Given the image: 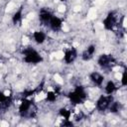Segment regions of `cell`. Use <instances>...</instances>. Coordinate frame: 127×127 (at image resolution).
Segmentation results:
<instances>
[{
	"instance_id": "cell-1",
	"label": "cell",
	"mask_w": 127,
	"mask_h": 127,
	"mask_svg": "<svg viewBox=\"0 0 127 127\" xmlns=\"http://www.w3.org/2000/svg\"><path fill=\"white\" fill-rule=\"evenodd\" d=\"M87 96L88 95H87V92H86L85 88L81 85L75 86L73 90H71L67 93V98H68L69 102L74 106L83 104L86 101Z\"/></svg>"
},
{
	"instance_id": "cell-2",
	"label": "cell",
	"mask_w": 127,
	"mask_h": 127,
	"mask_svg": "<svg viewBox=\"0 0 127 127\" xmlns=\"http://www.w3.org/2000/svg\"><path fill=\"white\" fill-rule=\"evenodd\" d=\"M18 112L22 118H34L36 116V107L30 98H23L19 104Z\"/></svg>"
},
{
	"instance_id": "cell-3",
	"label": "cell",
	"mask_w": 127,
	"mask_h": 127,
	"mask_svg": "<svg viewBox=\"0 0 127 127\" xmlns=\"http://www.w3.org/2000/svg\"><path fill=\"white\" fill-rule=\"evenodd\" d=\"M22 55H23L24 63L29 64H38L43 63V61H44L41 54L32 47L25 48L22 51Z\"/></svg>"
},
{
	"instance_id": "cell-4",
	"label": "cell",
	"mask_w": 127,
	"mask_h": 127,
	"mask_svg": "<svg viewBox=\"0 0 127 127\" xmlns=\"http://www.w3.org/2000/svg\"><path fill=\"white\" fill-rule=\"evenodd\" d=\"M97 64L104 70H110L116 64V59L111 54H101L97 59Z\"/></svg>"
},
{
	"instance_id": "cell-5",
	"label": "cell",
	"mask_w": 127,
	"mask_h": 127,
	"mask_svg": "<svg viewBox=\"0 0 127 127\" xmlns=\"http://www.w3.org/2000/svg\"><path fill=\"white\" fill-rule=\"evenodd\" d=\"M114 97L113 94H106V95H100L96 102H95V108L97 111L99 112H104L106 110H108L110 104L113 102Z\"/></svg>"
},
{
	"instance_id": "cell-6",
	"label": "cell",
	"mask_w": 127,
	"mask_h": 127,
	"mask_svg": "<svg viewBox=\"0 0 127 127\" xmlns=\"http://www.w3.org/2000/svg\"><path fill=\"white\" fill-rule=\"evenodd\" d=\"M117 23H118V17L115 11H109L105 16V18L102 20L103 28L106 31H113L114 28L117 26Z\"/></svg>"
},
{
	"instance_id": "cell-7",
	"label": "cell",
	"mask_w": 127,
	"mask_h": 127,
	"mask_svg": "<svg viewBox=\"0 0 127 127\" xmlns=\"http://www.w3.org/2000/svg\"><path fill=\"white\" fill-rule=\"evenodd\" d=\"M78 54H77V50L74 48V47H70L66 50H64V61L66 64H72L76 58H77Z\"/></svg>"
},
{
	"instance_id": "cell-8",
	"label": "cell",
	"mask_w": 127,
	"mask_h": 127,
	"mask_svg": "<svg viewBox=\"0 0 127 127\" xmlns=\"http://www.w3.org/2000/svg\"><path fill=\"white\" fill-rule=\"evenodd\" d=\"M48 25H49V27H50V29H51L52 31H54V32H59V31H61L62 28H63V20H62L60 17L53 15V16L51 17V20H50V22H49Z\"/></svg>"
},
{
	"instance_id": "cell-9",
	"label": "cell",
	"mask_w": 127,
	"mask_h": 127,
	"mask_svg": "<svg viewBox=\"0 0 127 127\" xmlns=\"http://www.w3.org/2000/svg\"><path fill=\"white\" fill-rule=\"evenodd\" d=\"M89 79L92 82L93 85L97 86V87H101L103 82H104V76L98 72V71H92L89 73Z\"/></svg>"
},
{
	"instance_id": "cell-10",
	"label": "cell",
	"mask_w": 127,
	"mask_h": 127,
	"mask_svg": "<svg viewBox=\"0 0 127 127\" xmlns=\"http://www.w3.org/2000/svg\"><path fill=\"white\" fill-rule=\"evenodd\" d=\"M54 14L49 10V9H46V8H42L39 12V20L40 22L43 24V25H46L48 26L50 20H51V17L53 16Z\"/></svg>"
},
{
	"instance_id": "cell-11",
	"label": "cell",
	"mask_w": 127,
	"mask_h": 127,
	"mask_svg": "<svg viewBox=\"0 0 127 127\" xmlns=\"http://www.w3.org/2000/svg\"><path fill=\"white\" fill-rule=\"evenodd\" d=\"M95 52H96V47H95V45H89V46L82 52V54H81L80 57H81L82 61L88 62V61H90V60L93 58Z\"/></svg>"
},
{
	"instance_id": "cell-12",
	"label": "cell",
	"mask_w": 127,
	"mask_h": 127,
	"mask_svg": "<svg viewBox=\"0 0 127 127\" xmlns=\"http://www.w3.org/2000/svg\"><path fill=\"white\" fill-rule=\"evenodd\" d=\"M0 103L2 104V106L4 107V109H8L12 103H13V97L12 95H6L4 92L0 91Z\"/></svg>"
},
{
	"instance_id": "cell-13",
	"label": "cell",
	"mask_w": 127,
	"mask_h": 127,
	"mask_svg": "<svg viewBox=\"0 0 127 127\" xmlns=\"http://www.w3.org/2000/svg\"><path fill=\"white\" fill-rule=\"evenodd\" d=\"M33 39H34L36 44L42 45L47 40V34L45 32H43V31H35L33 33Z\"/></svg>"
},
{
	"instance_id": "cell-14",
	"label": "cell",
	"mask_w": 127,
	"mask_h": 127,
	"mask_svg": "<svg viewBox=\"0 0 127 127\" xmlns=\"http://www.w3.org/2000/svg\"><path fill=\"white\" fill-rule=\"evenodd\" d=\"M23 10H24V7L20 6L19 9L16 10V12L13 14V16H12V23L14 25H17V24L21 23L22 18H23Z\"/></svg>"
},
{
	"instance_id": "cell-15",
	"label": "cell",
	"mask_w": 127,
	"mask_h": 127,
	"mask_svg": "<svg viewBox=\"0 0 127 127\" xmlns=\"http://www.w3.org/2000/svg\"><path fill=\"white\" fill-rule=\"evenodd\" d=\"M122 109H123V104H122L121 102L115 101V100H113V102L110 104V106H109V108H108V110H109L111 113H113V114H118V113H120V112L122 111Z\"/></svg>"
},
{
	"instance_id": "cell-16",
	"label": "cell",
	"mask_w": 127,
	"mask_h": 127,
	"mask_svg": "<svg viewBox=\"0 0 127 127\" xmlns=\"http://www.w3.org/2000/svg\"><path fill=\"white\" fill-rule=\"evenodd\" d=\"M117 90V85L113 80H108L104 86L105 94H113Z\"/></svg>"
},
{
	"instance_id": "cell-17",
	"label": "cell",
	"mask_w": 127,
	"mask_h": 127,
	"mask_svg": "<svg viewBox=\"0 0 127 127\" xmlns=\"http://www.w3.org/2000/svg\"><path fill=\"white\" fill-rule=\"evenodd\" d=\"M59 115L64 119H70L71 117V111L65 107H62L59 109Z\"/></svg>"
},
{
	"instance_id": "cell-18",
	"label": "cell",
	"mask_w": 127,
	"mask_h": 127,
	"mask_svg": "<svg viewBox=\"0 0 127 127\" xmlns=\"http://www.w3.org/2000/svg\"><path fill=\"white\" fill-rule=\"evenodd\" d=\"M57 98H58V93L56 91H54V90H50L46 94V100L48 102H52L53 103V102H55L57 100Z\"/></svg>"
},
{
	"instance_id": "cell-19",
	"label": "cell",
	"mask_w": 127,
	"mask_h": 127,
	"mask_svg": "<svg viewBox=\"0 0 127 127\" xmlns=\"http://www.w3.org/2000/svg\"><path fill=\"white\" fill-rule=\"evenodd\" d=\"M37 92H38L37 87H36V88H33V89H25V90L21 93V95H22L23 98H29V97L33 96L34 94H36Z\"/></svg>"
},
{
	"instance_id": "cell-20",
	"label": "cell",
	"mask_w": 127,
	"mask_h": 127,
	"mask_svg": "<svg viewBox=\"0 0 127 127\" xmlns=\"http://www.w3.org/2000/svg\"><path fill=\"white\" fill-rule=\"evenodd\" d=\"M121 85L122 86H126L127 85V68L124 67L123 71H122V75H121Z\"/></svg>"
},
{
	"instance_id": "cell-21",
	"label": "cell",
	"mask_w": 127,
	"mask_h": 127,
	"mask_svg": "<svg viewBox=\"0 0 127 127\" xmlns=\"http://www.w3.org/2000/svg\"><path fill=\"white\" fill-rule=\"evenodd\" d=\"M61 126H68V127H71V126H73L74 125V123L70 120V119H64L62 122H61V124H60Z\"/></svg>"
},
{
	"instance_id": "cell-22",
	"label": "cell",
	"mask_w": 127,
	"mask_h": 127,
	"mask_svg": "<svg viewBox=\"0 0 127 127\" xmlns=\"http://www.w3.org/2000/svg\"><path fill=\"white\" fill-rule=\"evenodd\" d=\"M83 116H84V114H83L82 112H79V114L75 117L74 120H75V121H80V120H82V117H83Z\"/></svg>"
},
{
	"instance_id": "cell-23",
	"label": "cell",
	"mask_w": 127,
	"mask_h": 127,
	"mask_svg": "<svg viewBox=\"0 0 127 127\" xmlns=\"http://www.w3.org/2000/svg\"><path fill=\"white\" fill-rule=\"evenodd\" d=\"M60 1H61V2H65L66 0H60Z\"/></svg>"
}]
</instances>
